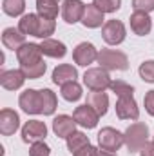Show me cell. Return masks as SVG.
Returning <instances> with one entry per match:
<instances>
[{
	"instance_id": "obj_3",
	"label": "cell",
	"mask_w": 154,
	"mask_h": 156,
	"mask_svg": "<svg viewBox=\"0 0 154 156\" xmlns=\"http://www.w3.org/2000/svg\"><path fill=\"white\" fill-rule=\"evenodd\" d=\"M83 83L91 91H105V89H111L113 80H111L109 71L102 67H91L83 75Z\"/></svg>"
},
{
	"instance_id": "obj_18",
	"label": "cell",
	"mask_w": 154,
	"mask_h": 156,
	"mask_svg": "<svg viewBox=\"0 0 154 156\" xmlns=\"http://www.w3.org/2000/svg\"><path fill=\"white\" fill-rule=\"evenodd\" d=\"M105 13H102L94 4H89L85 5V11H83V16H82V24L89 29H96V27H103V18Z\"/></svg>"
},
{
	"instance_id": "obj_26",
	"label": "cell",
	"mask_w": 154,
	"mask_h": 156,
	"mask_svg": "<svg viewBox=\"0 0 154 156\" xmlns=\"http://www.w3.org/2000/svg\"><path fill=\"white\" fill-rule=\"evenodd\" d=\"M65 142H67V149L75 154L76 151H80L82 147H85V145H89L91 142H89V136H85L83 133H80V131H75L69 138H65Z\"/></svg>"
},
{
	"instance_id": "obj_30",
	"label": "cell",
	"mask_w": 154,
	"mask_h": 156,
	"mask_svg": "<svg viewBox=\"0 0 154 156\" xmlns=\"http://www.w3.org/2000/svg\"><path fill=\"white\" fill-rule=\"evenodd\" d=\"M111 91L114 93L118 98H120V96L134 94V87H132V85H129V83H127V82H123V80H113V83H111Z\"/></svg>"
},
{
	"instance_id": "obj_24",
	"label": "cell",
	"mask_w": 154,
	"mask_h": 156,
	"mask_svg": "<svg viewBox=\"0 0 154 156\" xmlns=\"http://www.w3.org/2000/svg\"><path fill=\"white\" fill-rule=\"evenodd\" d=\"M37 11L40 16L54 20L58 16V2L56 0H37Z\"/></svg>"
},
{
	"instance_id": "obj_7",
	"label": "cell",
	"mask_w": 154,
	"mask_h": 156,
	"mask_svg": "<svg viewBox=\"0 0 154 156\" xmlns=\"http://www.w3.org/2000/svg\"><path fill=\"white\" fill-rule=\"evenodd\" d=\"M18 105L22 107L24 113L27 115H42V98H40V91L37 89H26L20 98H18Z\"/></svg>"
},
{
	"instance_id": "obj_40",
	"label": "cell",
	"mask_w": 154,
	"mask_h": 156,
	"mask_svg": "<svg viewBox=\"0 0 154 156\" xmlns=\"http://www.w3.org/2000/svg\"><path fill=\"white\" fill-rule=\"evenodd\" d=\"M152 140H154V136H152Z\"/></svg>"
},
{
	"instance_id": "obj_39",
	"label": "cell",
	"mask_w": 154,
	"mask_h": 156,
	"mask_svg": "<svg viewBox=\"0 0 154 156\" xmlns=\"http://www.w3.org/2000/svg\"><path fill=\"white\" fill-rule=\"evenodd\" d=\"M56 2H60V0H56Z\"/></svg>"
},
{
	"instance_id": "obj_10",
	"label": "cell",
	"mask_w": 154,
	"mask_h": 156,
	"mask_svg": "<svg viewBox=\"0 0 154 156\" xmlns=\"http://www.w3.org/2000/svg\"><path fill=\"white\" fill-rule=\"evenodd\" d=\"M73 60L76 62L78 66L87 67V66H91L93 62L98 60V49L91 42H82V44H78L76 47H75V51H73Z\"/></svg>"
},
{
	"instance_id": "obj_11",
	"label": "cell",
	"mask_w": 154,
	"mask_h": 156,
	"mask_svg": "<svg viewBox=\"0 0 154 156\" xmlns=\"http://www.w3.org/2000/svg\"><path fill=\"white\" fill-rule=\"evenodd\" d=\"M73 116L76 120L78 125L85 127V129H94L98 125V120H100V115L89 105V104H83V105H78L73 113Z\"/></svg>"
},
{
	"instance_id": "obj_15",
	"label": "cell",
	"mask_w": 154,
	"mask_h": 156,
	"mask_svg": "<svg viewBox=\"0 0 154 156\" xmlns=\"http://www.w3.org/2000/svg\"><path fill=\"white\" fill-rule=\"evenodd\" d=\"M20 127V116L13 109H2L0 111V133L4 136H11L18 131Z\"/></svg>"
},
{
	"instance_id": "obj_22",
	"label": "cell",
	"mask_w": 154,
	"mask_h": 156,
	"mask_svg": "<svg viewBox=\"0 0 154 156\" xmlns=\"http://www.w3.org/2000/svg\"><path fill=\"white\" fill-rule=\"evenodd\" d=\"M38 22H40V15H35V13L22 15V18L18 20V29H20L24 35L35 37V35H37V29H38Z\"/></svg>"
},
{
	"instance_id": "obj_19",
	"label": "cell",
	"mask_w": 154,
	"mask_h": 156,
	"mask_svg": "<svg viewBox=\"0 0 154 156\" xmlns=\"http://www.w3.org/2000/svg\"><path fill=\"white\" fill-rule=\"evenodd\" d=\"M2 44L11 51H18L26 44V35L18 27H5L2 33Z\"/></svg>"
},
{
	"instance_id": "obj_29",
	"label": "cell",
	"mask_w": 154,
	"mask_h": 156,
	"mask_svg": "<svg viewBox=\"0 0 154 156\" xmlns=\"http://www.w3.org/2000/svg\"><path fill=\"white\" fill-rule=\"evenodd\" d=\"M20 69H22V73L26 75V78H29V80H38V78L44 76L47 66H45V62L42 60L38 64H35V66H26V67H20Z\"/></svg>"
},
{
	"instance_id": "obj_21",
	"label": "cell",
	"mask_w": 154,
	"mask_h": 156,
	"mask_svg": "<svg viewBox=\"0 0 154 156\" xmlns=\"http://www.w3.org/2000/svg\"><path fill=\"white\" fill-rule=\"evenodd\" d=\"M87 104L100 115L103 116L109 109V96L103 93V91H91L87 94Z\"/></svg>"
},
{
	"instance_id": "obj_37",
	"label": "cell",
	"mask_w": 154,
	"mask_h": 156,
	"mask_svg": "<svg viewBox=\"0 0 154 156\" xmlns=\"http://www.w3.org/2000/svg\"><path fill=\"white\" fill-rule=\"evenodd\" d=\"M140 156H154V140L152 142H147V144L142 147Z\"/></svg>"
},
{
	"instance_id": "obj_1",
	"label": "cell",
	"mask_w": 154,
	"mask_h": 156,
	"mask_svg": "<svg viewBox=\"0 0 154 156\" xmlns=\"http://www.w3.org/2000/svg\"><path fill=\"white\" fill-rule=\"evenodd\" d=\"M123 140L129 153H140L142 147L149 142V127L143 122H134L125 129Z\"/></svg>"
},
{
	"instance_id": "obj_17",
	"label": "cell",
	"mask_w": 154,
	"mask_h": 156,
	"mask_svg": "<svg viewBox=\"0 0 154 156\" xmlns=\"http://www.w3.org/2000/svg\"><path fill=\"white\" fill-rule=\"evenodd\" d=\"M53 83L56 85H64V83H69V82H75L78 78V71L76 67H73L71 64H60L53 69Z\"/></svg>"
},
{
	"instance_id": "obj_16",
	"label": "cell",
	"mask_w": 154,
	"mask_h": 156,
	"mask_svg": "<svg viewBox=\"0 0 154 156\" xmlns=\"http://www.w3.org/2000/svg\"><path fill=\"white\" fill-rule=\"evenodd\" d=\"M26 75L22 69H11V71H2L0 73V85L7 91H16L24 85Z\"/></svg>"
},
{
	"instance_id": "obj_23",
	"label": "cell",
	"mask_w": 154,
	"mask_h": 156,
	"mask_svg": "<svg viewBox=\"0 0 154 156\" xmlns=\"http://www.w3.org/2000/svg\"><path fill=\"white\" fill-rule=\"evenodd\" d=\"M40 98H42V115H44V116L54 115L56 105H58L56 94H54L51 89H40Z\"/></svg>"
},
{
	"instance_id": "obj_5",
	"label": "cell",
	"mask_w": 154,
	"mask_h": 156,
	"mask_svg": "<svg viewBox=\"0 0 154 156\" xmlns=\"http://www.w3.org/2000/svg\"><path fill=\"white\" fill-rule=\"evenodd\" d=\"M102 37L105 40V44H109V45H120L127 37L123 22H120L116 18L114 20H107L103 24V27H102Z\"/></svg>"
},
{
	"instance_id": "obj_13",
	"label": "cell",
	"mask_w": 154,
	"mask_h": 156,
	"mask_svg": "<svg viewBox=\"0 0 154 156\" xmlns=\"http://www.w3.org/2000/svg\"><path fill=\"white\" fill-rule=\"evenodd\" d=\"M129 24L132 33L138 37H145L152 29V18L149 16V13H143V11H134L129 18Z\"/></svg>"
},
{
	"instance_id": "obj_31",
	"label": "cell",
	"mask_w": 154,
	"mask_h": 156,
	"mask_svg": "<svg viewBox=\"0 0 154 156\" xmlns=\"http://www.w3.org/2000/svg\"><path fill=\"white\" fill-rule=\"evenodd\" d=\"M93 4L102 13H116L121 7V0H93Z\"/></svg>"
},
{
	"instance_id": "obj_9",
	"label": "cell",
	"mask_w": 154,
	"mask_h": 156,
	"mask_svg": "<svg viewBox=\"0 0 154 156\" xmlns=\"http://www.w3.org/2000/svg\"><path fill=\"white\" fill-rule=\"evenodd\" d=\"M116 116L120 120H138L140 109L134 100V94L129 96H120L116 102Z\"/></svg>"
},
{
	"instance_id": "obj_35",
	"label": "cell",
	"mask_w": 154,
	"mask_h": 156,
	"mask_svg": "<svg viewBox=\"0 0 154 156\" xmlns=\"http://www.w3.org/2000/svg\"><path fill=\"white\" fill-rule=\"evenodd\" d=\"M143 105H145V111L154 116V89L152 91H149V93H145V96H143Z\"/></svg>"
},
{
	"instance_id": "obj_4",
	"label": "cell",
	"mask_w": 154,
	"mask_h": 156,
	"mask_svg": "<svg viewBox=\"0 0 154 156\" xmlns=\"http://www.w3.org/2000/svg\"><path fill=\"white\" fill-rule=\"evenodd\" d=\"M121 145H125L123 133L116 131L114 127H103V129L98 133V147H100V149L116 153Z\"/></svg>"
},
{
	"instance_id": "obj_36",
	"label": "cell",
	"mask_w": 154,
	"mask_h": 156,
	"mask_svg": "<svg viewBox=\"0 0 154 156\" xmlns=\"http://www.w3.org/2000/svg\"><path fill=\"white\" fill-rule=\"evenodd\" d=\"M73 156H98V149H96V147H93V145L89 144V145L82 147L80 151H76Z\"/></svg>"
},
{
	"instance_id": "obj_32",
	"label": "cell",
	"mask_w": 154,
	"mask_h": 156,
	"mask_svg": "<svg viewBox=\"0 0 154 156\" xmlns=\"http://www.w3.org/2000/svg\"><path fill=\"white\" fill-rule=\"evenodd\" d=\"M138 73H140V78H142L143 82H147V83H154V60H147V62H143V64L140 66Z\"/></svg>"
},
{
	"instance_id": "obj_28",
	"label": "cell",
	"mask_w": 154,
	"mask_h": 156,
	"mask_svg": "<svg viewBox=\"0 0 154 156\" xmlns=\"http://www.w3.org/2000/svg\"><path fill=\"white\" fill-rule=\"evenodd\" d=\"M54 29H56V24H54V20H51V18H44V16H40V22H38V29H37V38H49L53 33H54Z\"/></svg>"
},
{
	"instance_id": "obj_12",
	"label": "cell",
	"mask_w": 154,
	"mask_h": 156,
	"mask_svg": "<svg viewBox=\"0 0 154 156\" xmlns=\"http://www.w3.org/2000/svg\"><path fill=\"white\" fill-rule=\"evenodd\" d=\"M83 11H85V4L82 0H64L62 4V18L67 24L82 22Z\"/></svg>"
},
{
	"instance_id": "obj_38",
	"label": "cell",
	"mask_w": 154,
	"mask_h": 156,
	"mask_svg": "<svg viewBox=\"0 0 154 156\" xmlns=\"http://www.w3.org/2000/svg\"><path fill=\"white\" fill-rule=\"evenodd\" d=\"M98 156H118L116 153H111V151H105V149H100L98 147Z\"/></svg>"
},
{
	"instance_id": "obj_20",
	"label": "cell",
	"mask_w": 154,
	"mask_h": 156,
	"mask_svg": "<svg viewBox=\"0 0 154 156\" xmlns=\"http://www.w3.org/2000/svg\"><path fill=\"white\" fill-rule=\"evenodd\" d=\"M40 47H42V53H44L45 56H49V58H64V56L67 55L65 44L60 42V40H54V38L42 40Z\"/></svg>"
},
{
	"instance_id": "obj_34",
	"label": "cell",
	"mask_w": 154,
	"mask_h": 156,
	"mask_svg": "<svg viewBox=\"0 0 154 156\" xmlns=\"http://www.w3.org/2000/svg\"><path fill=\"white\" fill-rule=\"evenodd\" d=\"M132 7H134V11L151 13V11H154V0H132Z\"/></svg>"
},
{
	"instance_id": "obj_14",
	"label": "cell",
	"mask_w": 154,
	"mask_h": 156,
	"mask_svg": "<svg viewBox=\"0 0 154 156\" xmlns=\"http://www.w3.org/2000/svg\"><path fill=\"white\" fill-rule=\"evenodd\" d=\"M76 120L75 116H69V115H58L53 120V133L58 136V138H69L75 131H76Z\"/></svg>"
},
{
	"instance_id": "obj_8",
	"label": "cell",
	"mask_w": 154,
	"mask_h": 156,
	"mask_svg": "<svg viewBox=\"0 0 154 156\" xmlns=\"http://www.w3.org/2000/svg\"><path fill=\"white\" fill-rule=\"evenodd\" d=\"M42 47L38 44H29L26 42L18 51H16V58H18V64L20 67H26V66H35L42 62Z\"/></svg>"
},
{
	"instance_id": "obj_33",
	"label": "cell",
	"mask_w": 154,
	"mask_h": 156,
	"mask_svg": "<svg viewBox=\"0 0 154 156\" xmlns=\"http://www.w3.org/2000/svg\"><path fill=\"white\" fill-rule=\"evenodd\" d=\"M29 156H51V149L45 142H37V144H31Z\"/></svg>"
},
{
	"instance_id": "obj_25",
	"label": "cell",
	"mask_w": 154,
	"mask_h": 156,
	"mask_svg": "<svg viewBox=\"0 0 154 156\" xmlns=\"http://www.w3.org/2000/svg\"><path fill=\"white\" fill-rule=\"evenodd\" d=\"M60 94H62V98L67 100V102H78L83 93H82V85L75 80V82L64 83V85L60 87Z\"/></svg>"
},
{
	"instance_id": "obj_6",
	"label": "cell",
	"mask_w": 154,
	"mask_h": 156,
	"mask_svg": "<svg viewBox=\"0 0 154 156\" xmlns=\"http://www.w3.org/2000/svg\"><path fill=\"white\" fill-rule=\"evenodd\" d=\"M47 136V125L40 120H29L22 127V140L26 144H37L44 142Z\"/></svg>"
},
{
	"instance_id": "obj_2",
	"label": "cell",
	"mask_w": 154,
	"mask_h": 156,
	"mask_svg": "<svg viewBox=\"0 0 154 156\" xmlns=\"http://www.w3.org/2000/svg\"><path fill=\"white\" fill-rule=\"evenodd\" d=\"M96 62L105 71H125V69H129L127 55L118 51V49H102V51H98V60Z\"/></svg>"
},
{
	"instance_id": "obj_27",
	"label": "cell",
	"mask_w": 154,
	"mask_h": 156,
	"mask_svg": "<svg viewBox=\"0 0 154 156\" xmlns=\"http://www.w3.org/2000/svg\"><path fill=\"white\" fill-rule=\"evenodd\" d=\"M2 9L9 16H20L26 9V0H2Z\"/></svg>"
}]
</instances>
